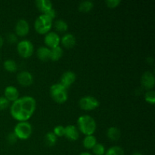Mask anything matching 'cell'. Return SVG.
Here are the masks:
<instances>
[{"label":"cell","mask_w":155,"mask_h":155,"mask_svg":"<svg viewBox=\"0 0 155 155\" xmlns=\"http://www.w3.org/2000/svg\"><path fill=\"white\" fill-rule=\"evenodd\" d=\"M36 107V100L31 96L18 98L12 103L10 112L14 119L19 122L27 121L32 117Z\"/></svg>","instance_id":"cell-1"},{"label":"cell","mask_w":155,"mask_h":155,"mask_svg":"<svg viewBox=\"0 0 155 155\" xmlns=\"http://www.w3.org/2000/svg\"><path fill=\"white\" fill-rule=\"evenodd\" d=\"M77 127L80 131L86 136L93 135L96 130V122L89 115L80 116L77 120Z\"/></svg>","instance_id":"cell-2"},{"label":"cell","mask_w":155,"mask_h":155,"mask_svg":"<svg viewBox=\"0 0 155 155\" xmlns=\"http://www.w3.org/2000/svg\"><path fill=\"white\" fill-rule=\"evenodd\" d=\"M50 95L54 101L59 104L64 103L68 98L67 89L60 83H55L51 86Z\"/></svg>","instance_id":"cell-3"},{"label":"cell","mask_w":155,"mask_h":155,"mask_svg":"<svg viewBox=\"0 0 155 155\" xmlns=\"http://www.w3.org/2000/svg\"><path fill=\"white\" fill-rule=\"evenodd\" d=\"M52 27V20L47 15L42 14L36 19L34 22V27L36 32L40 34H46L49 32Z\"/></svg>","instance_id":"cell-4"},{"label":"cell","mask_w":155,"mask_h":155,"mask_svg":"<svg viewBox=\"0 0 155 155\" xmlns=\"http://www.w3.org/2000/svg\"><path fill=\"white\" fill-rule=\"evenodd\" d=\"M32 131L33 130H32L31 124L27 121L18 123L14 129V133L17 136L18 139H23V140L29 139L31 136Z\"/></svg>","instance_id":"cell-5"},{"label":"cell","mask_w":155,"mask_h":155,"mask_svg":"<svg viewBox=\"0 0 155 155\" xmlns=\"http://www.w3.org/2000/svg\"><path fill=\"white\" fill-rule=\"evenodd\" d=\"M18 52L22 58H27L30 57L33 53V45L30 40L24 39V40L20 41L17 45Z\"/></svg>","instance_id":"cell-6"},{"label":"cell","mask_w":155,"mask_h":155,"mask_svg":"<svg viewBox=\"0 0 155 155\" xmlns=\"http://www.w3.org/2000/svg\"><path fill=\"white\" fill-rule=\"evenodd\" d=\"M100 103L97 98L92 95H86L83 97L79 101L80 108L84 110H92L99 106Z\"/></svg>","instance_id":"cell-7"},{"label":"cell","mask_w":155,"mask_h":155,"mask_svg":"<svg viewBox=\"0 0 155 155\" xmlns=\"http://www.w3.org/2000/svg\"><path fill=\"white\" fill-rule=\"evenodd\" d=\"M141 84L145 89H151L155 85V77L153 73L151 71H146L144 73L141 77Z\"/></svg>","instance_id":"cell-8"},{"label":"cell","mask_w":155,"mask_h":155,"mask_svg":"<svg viewBox=\"0 0 155 155\" xmlns=\"http://www.w3.org/2000/svg\"><path fill=\"white\" fill-rule=\"evenodd\" d=\"M44 42H45V45L48 46V48L49 47L50 48H52L54 47L59 46L61 39L58 34L55 32H48L45 34Z\"/></svg>","instance_id":"cell-9"},{"label":"cell","mask_w":155,"mask_h":155,"mask_svg":"<svg viewBox=\"0 0 155 155\" xmlns=\"http://www.w3.org/2000/svg\"><path fill=\"white\" fill-rule=\"evenodd\" d=\"M30 31L29 23L25 19H21L17 22L15 25V33L17 36H25Z\"/></svg>","instance_id":"cell-10"},{"label":"cell","mask_w":155,"mask_h":155,"mask_svg":"<svg viewBox=\"0 0 155 155\" xmlns=\"http://www.w3.org/2000/svg\"><path fill=\"white\" fill-rule=\"evenodd\" d=\"M76 78L77 77H76L75 73L71 71H68L62 74L61 77V82L59 83L68 89L75 82Z\"/></svg>","instance_id":"cell-11"},{"label":"cell","mask_w":155,"mask_h":155,"mask_svg":"<svg viewBox=\"0 0 155 155\" xmlns=\"http://www.w3.org/2000/svg\"><path fill=\"white\" fill-rule=\"evenodd\" d=\"M17 80L18 83L23 86H29L33 83V75L28 71H21L17 76Z\"/></svg>","instance_id":"cell-12"},{"label":"cell","mask_w":155,"mask_h":155,"mask_svg":"<svg viewBox=\"0 0 155 155\" xmlns=\"http://www.w3.org/2000/svg\"><path fill=\"white\" fill-rule=\"evenodd\" d=\"M64 136L71 141H77L80 137L77 127L74 125H68L64 128Z\"/></svg>","instance_id":"cell-13"},{"label":"cell","mask_w":155,"mask_h":155,"mask_svg":"<svg viewBox=\"0 0 155 155\" xmlns=\"http://www.w3.org/2000/svg\"><path fill=\"white\" fill-rule=\"evenodd\" d=\"M5 98L9 101H15L19 97V92L18 89L13 86H8L5 89L4 91Z\"/></svg>","instance_id":"cell-14"},{"label":"cell","mask_w":155,"mask_h":155,"mask_svg":"<svg viewBox=\"0 0 155 155\" xmlns=\"http://www.w3.org/2000/svg\"><path fill=\"white\" fill-rule=\"evenodd\" d=\"M61 41L63 46H64L67 48H73L76 45V42H77L76 37L72 33H67V34L64 35Z\"/></svg>","instance_id":"cell-15"},{"label":"cell","mask_w":155,"mask_h":155,"mask_svg":"<svg viewBox=\"0 0 155 155\" xmlns=\"http://www.w3.org/2000/svg\"><path fill=\"white\" fill-rule=\"evenodd\" d=\"M35 4H36V8L43 14L52 8V3L49 0H36L35 2Z\"/></svg>","instance_id":"cell-16"},{"label":"cell","mask_w":155,"mask_h":155,"mask_svg":"<svg viewBox=\"0 0 155 155\" xmlns=\"http://www.w3.org/2000/svg\"><path fill=\"white\" fill-rule=\"evenodd\" d=\"M38 58L40 59L41 61H48L50 59V48L46 46H41L39 47L36 51Z\"/></svg>","instance_id":"cell-17"},{"label":"cell","mask_w":155,"mask_h":155,"mask_svg":"<svg viewBox=\"0 0 155 155\" xmlns=\"http://www.w3.org/2000/svg\"><path fill=\"white\" fill-rule=\"evenodd\" d=\"M121 132L117 127H112L108 128L107 131V136L111 141H117L120 138Z\"/></svg>","instance_id":"cell-18"},{"label":"cell","mask_w":155,"mask_h":155,"mask_svg":"<svg viewBox=\"0 0 155 155\" xmlns=\"http://www.w3.org/2000/svg\"><path fill=\"white\" fill-rule=\"evenodd\" d=\"M63 55V49L61 47L57 46L50 48V60L53 61H57Z\"/></svg>","instance_id":"cell-19"},{"label":"cell","mask_w":155,"mask_h":155,"mask_svg":"<svg viewBox=\"0 0 155 155\" xmlns=\"http://www.w3.org/2000/svg\"><path fill=\"white\" fill-rule=\"evenodd\" d=\"M97 144V140L95 136L93 135H90V136H86V137L83 139V145L84 148L86 149H92L94 146Z\"/></svg>","instance_id":"cell-20"},{"label":"cell","mask_w":155,"mask_h":155,"mask_svg":"<svg viewBox=\"0 0 155 155\" xmlns=\"http://www.w3.org/2000/svg\"><path fill=\"white\" fill-rule=\"evenodd\" d=\"M44 140H45V145L49 147H52L57 142V136L53 133V132H48L45 134Z\"/></svg>","instance_id":"cell-21"},{"label":"cell","mask_w":155,"mask_h":155,"mask_svg":"<svg viewBox=\"0 0 155 155\" xmlns=\"http://www.w3.org/2000/svg\"><path fill=\"white\" fill-rule=\"evenodd\" d=\"M94 7V3L92 1H89V0H86V1H83L80 3L79 5V10L81 12H89Z\"/></svg>","instance_id":"cell-22"},{"label":"cell","mask_w":155,"mask_h":155,"mask_svg":"<svg viewBox=\"0 0 155 155\" xmlns=\"http://www.w3.org/2000/svg\"><path fill=\"white\" fill-rule=\"evenodd\" d=\"M3 66L4 68L8 72H15L17 71V68H18V65L17 63L12 59H8L3 64Z\"/></svg>","instance_id":"cell-23"},{"label":"cell","mask_w":155,"mask_h":155,"mask_svg":"<svg viewBox=\"0 0 155 155\" xmlns=\"http://www.w3.org/2000/svg\"><path fill=\"white\" fill-rule=\"evenodd\" d=\"M54 27H55V29L58 32L63 33V32H66L68 30V24L64 20L59 19L55 21V23H54Z\"/></svg>","instance_id":"cell-24"},{"label":"cell","mask_w":155,"mask_h":155,"mask_svg":"<svg viewBox=\"0 0 155 155\" xmlns=\"http://www.w3.org/2000/svg\"><path fill=\"white\" fill-rule=\"evenodd\" d=\"M104 155H125V152L121 147L113 146L105 151Z\"/></svg>","instance_id":"cell-25"},{"label":"cell","mask_w":155,"mask_h":155,"mask_svg":"<svg viewBox=\"0 0 155 155\" xmlns=\"http://www.w3.org/2000/svg\"><path fill=\"white\" fill-rule=\"evenodd\" d=\"M105 148L104 145L101 143H97L95 146L92 148V152L95 155H104L105 154Z\"/></svg>","instance_id":"cell-26"},{"label":"cell","mask_w":155,"mask_h":155,"mask_svg":"<svg viewBox=\"0 0 155 155\" xmlns=\"http://www.w3.org/2000/svg\"><path fill=\"white\" fill-rule=\"evenodd\" d=\"M145 99L147 102L150 103L151 104H154L155 103V92L154 90H149L145 93Z\"/></svg>","instance_id":"cell-27"},{"label":"cell","mask_w":155,"mask_h":155,"mask_svg":"<svg viewBox=\"0 0 155 155\" xmlns=\"http://www.w3.org/2000/svg\"><path fill=\"white\" fill-rule=\"evenodd\" d=\"M64 127L62 125H58L53 130V133L56 136L58 137H61V136H64Z\"/></svg>","instance_id":"cell-28"},{"label":"cell","mask_w":155,"mask_h":155,"mask_svg":"<svg viewBox=\"0 0 155 155\" xmlns=\"http://www.w3.org/2000/svg\"><path fill=\"white\" fill-rule=\"evenodd\" d=\"M18 137H17L16 135L15 134L14 132L12 133H9L7 136V141L10 145H13V144L16 143L17 141H18Z\"/></svg>","instance_id":"cell-29"},{"label":"cell","mask_w":155,"mask_h":155,"mask_svg":"<svg viewBox=\"0 0 155 155\" xmlns=\"http://www.w3.org/2000/svg\"><path fill=\"white\" fill-rule=\"evenodd\" d=\"M120 0H107L105 1V4L110 8H114L117 7L120 4Z\"/></svg>","instance_id":"cell-30"},{"label":"cell","mask_w":155,"mask_h":155,"mask_svg":"<svg viewBox=\"0 0 155 155\" xmlns=\"http://www.w3.org/2000/svg\"><path fill=\"white\" fill-rule=\"evenodd\" d=\"M10 101L6 99L5 97H0V110H5L9 106Z\"/></svg>","instance_id":"cell-31"},{"label":"cell","mask_w":155,"mask_h":155,"mask_svg":"<svg viewBox=\"0 0 155 155\" xmlns=\"http://www.w3.org/2000/svg\"><path fill=\"white\" fill-rule=\"evenodd\" d=\"M7 40L9 43H15L18 41V37L15 33H9L7 36Z\"/></svg>","instance_id":"cell-32"},{"label":"cell","mask_w":155,"mask_h":155,"mask_svg":"<svg viewBox=\"0 0 155 155\" xmlns=\"http://www.w3.org/2000/svg\"><path fill=\"white\" fill-rule=\"evenodd\" d=\"M44 15H47V16H48L50 19L53 20L56 17V12L54 8H51L50 10H48V12H45Z\"/></svg>","instance_id":"cell-33"},{"label":"cell","mask_w":155,"mask_h":155,"mask_svg":"<svg viewBox=\"0 0 155 155\" xmlns=\"http://www.w3.org/2000/svg\"><path fill=\"white\" fill-rule=\"evenodd\" d=\"M2 45H3V39H2V37L0 36V48L2 47Z\"/></svg>","instance_id":"cell-34"},{"label":"cell","mask_w":155,"mask_h":155,"mask_svg":"<svg viewBox=\"0 0 155 155\" xmlns=\"http://www.w3.org/2000/svg\"><path fill=\"white\" fill-rule=\"evenodd\" d=\"M80 155H92V154H90V153H89V152H83V153H81Z\"/></svg>","instance_id":"cell-35"},{"label":"cell","mask_w":155,"mask_h":155,"mask_svg":"<svg viewBox=\"0 0 155 155\" xmlns=\"http://www.w3.org/2000/svg\"><path fill=\"white\" fill-rule=\"evenodd\" d=\"M132 155H143L142 154V153H140V152H138V151H136V152H134L133 153V154Z\"/></svg>","instance_id":"cell-36"}]
</instances>
